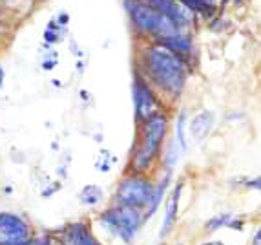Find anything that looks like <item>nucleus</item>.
<instances>
[{
  "instance_id": "nucleus-1",
  "label": "nucleus",
  "mask_w": 261,
  "mask_h": 245,
  "mask_svg": "<svg viewBox=\"0 0 261 245\" xmlns=\"http://www.w3.org/2000/svg\"><path fill=\"white\" fill-rule=\"evenodd\" d=\"M146 83L155 90L159 99L179 101L188 79V66L174 53H170L155 42L146 44L139 55V66L135 68Z\"/></svg>"
},
{
  "instance_id": "nucleus-2",
  "label": "nucleus",
  "mask_w": 261,
  "mask_h": 245,
  "mask_svg": "<svg viewBox=\"0 0 261 245\" xmlns=\"http://www.w3.org/2000/svg\"><path fill=\"white\" fill-rule=\"evenodd\" d=\"M168 132L170 115L165 110L157 112L150 119L137 125V137H135L134 149H132L126 172L150 176V172L155 170V166L161 163Z\"/></svg>"
},
{
  "instance_id": "nucleus-3",
  "label": "nucleus",
  "mask_w": 261,
  "mask_h": 245,
  "mask_svg": "<svg viewBox=\"0 0 261 245\" xmlns=\"http://www.w3.org/2000/svg\"><path fill=\"white\" fill-rule=\"evenodd\" d=\"M97 222H99L100 227L105 229L106 234H110L112 238H117L126 245L134 243L141 227L146 224L143 210L121 205H110L108 209H105L97 216Z\"/></svg>"
},
{
  "instance_id": "nucleus-4",
  "label": "nucleus",
  "mask_w": 261,
  "mask_h": 245,
  "mask_svg": "<svg viewBox=\"0 0 261 245\" xmlns=\"http://www.w3.org/2000/svg\"><path fill=\"white\" fill-rule=\"evenodd\" d=\"M122 4H124L128 18H130L137 35L146 37L152 42H155V40L177 31L165 18L159 17L144 0H122Z\"/></svg>"
},
{
  "instance_id": "nucleus-5",
  "label": "nucleus",
  "mask_w": 261,
  "mask_h": 245,
  "mask_svg": "<svg viewBox=\"0 0 261 245\" xmlns=\"http://www.w3.org/2000/svg\"><path fill=\"white\" fill-rule=\"evenodd\" d=\"M153 183L155 181L152 180V176L126 172L115 187L112 205L130 207V209H137L144 212L152 202Z\"/></svg>"
},
{
  "instance_id": "nucleus-6",
  "label": "nucleus",
  "mask_w": 261,
  "mask_h": 245,
  "mask_svg": "<svg viewBox=\"0 0 261 245\" xmlns=\"http://www.w3.org/2000/svg\"><path fill=\"white\" fill-rule=\"evenodd\" d=\"M132 93H134V110H135V122L141 125L153 114L163 110V101L155 93L152 86L146 83L143 75L135 70L134 84H132Z\"/></svg>"
},
{
  "instance_id": "nucleus-7",
  "label": "nucleus",
  "mask_w": 261,
  "mask_h": 245,
  "mask_svg": "<svg viewBox=\"0 0 261 245\" xmlns=\"http://www.w3.org/2000/svg\"><path fill=\"white\" fill-rule=\"evenodd\" d=\"M33 238V227L22 214L0 212V245H24Z\"/></svg>"
},
{
  "instance_id": "nucleus-8",
  "label": "nucleus",
  "mask_w": 261,
  "mask_h": 245,
  "mask_svg": "<svg viewBox=\"0 0 261 245\" xmlns=\"http://www.w3.org/2000/svg\"><path fill=\"white\" fill-rule=\"evenodd\" d=\"M144 2H146L159 17H163L168 24H172L177 31L190 30L192 24H194V17H196V15L190 13L187 8H183L177 0H144Z\"/></svg>"
},
{
  "instance_id": "nucleus-9",
  "label": "nucleus",
  "mask_w": 261,
  "mask_h": 245,
  "mask_svg": "<svg viewBox=\"0 0 261 245\" xmlns=\"http://www.w3.org/2000/svg\"><path fill=\"white\" fill-rule=\"evenodd\" d=\"M155 44L168 50L170 53H174L175 57L181 59L188 66V70H192V62H196V46H194V40L188 33L175 31L172 35H166L163 39L155 40Z\"/></svg>"
},
{
  "instance_id": "nucleus-10",
  "label": "nucleus",
  "mask_w": 261,
  "mask_h": 245,
  "mask_svg": "<svg viewBox=\"0 0 261 245\" xmlns=\"http://www.w3.org/2000/svg\"><path fill=\"white\" fill-rule=\"evenodd\" d=\"M53 236L61 245H102L93 236L92 227L86 222H71Z\"/></svg>"
},
{
  "instance_id": "nucleus-11",
  "label": "nucleus",
  "mask_w": 261,
  "mask_h": 245,
  "mask_svg": "<svg viewBox=\"0 0 261 245\" xmlns=\"http://www.w3.org/2000/svg\"><path fill=\"white\" fill-rule=\"evenodd\" d=\"M181 192H183V181H179L172 194L166 200V209H165V218L161 224V238H166L170 232L174 231L175 224H177L179 216V200H181Z\"/></svg>"
},
{
  "instance_id": "nucleus-12",
  "label": "nucleus",
  "mask_w": 261,
  "mask_h": 245,
  "mask_svg": "<svg viewBox=\"0 0 261 245\" xmlns=\"http://www.w3.org/2000/svg\"><path fill=\"white\" fill-rule=\"evenodd\" d=\"M212 127H214L212 112L203 110V112H199V114H196L190 119V122H188V132H190V136L194 137L197 143H201V141L210 134Z\"/></svg>"
},
{
  "instance_id": "nucleus-13",
  "label": "nucleus",
  "mask_w": 261,
  "mask_h": 245,
  "mask_svg": "<svg viewBox=\"0 0 261 245\" xmlns=\"http://www.w3.org/2000/svg\"><path fill=\"white\" fill-rule=\"evenodd\" d=\"M170 181H172V172H170V170H163V174H161V178H159V181H157V183H153L152 202H150L148 209L144 210V219H146V222H148V219L152 218V216L157 212V209L161 207L163 198H165L166 190H168Z\"/></svg>"
},
{
  "instance_id": "nucleus-14",
  "label": "nucleus",
  "mask_w": 261,
  "mask_h": 245,
  "mask_svg": "<svg viewBox=\"0 0 261 245\" xmlns=\"http://www.w3.org/2000/svg\"><path fill=\"white\" fill-rule=\"evenodd\" d=\"M179 4L187 8L190 13L203 15V17H212L216 11V0H177Z\"/></svg>"
},
{
  "instance_id": "nucleus-15",
  "label": "nucleus",
  "mask_w": 261,
  "mask_h": 245,
  "mask_svg": "<svg viewBox=\"0 0 261 245\" xmlns=\"http://www.w3.org/2000/svg\"><path fill=\"white\" fill-rule=\"evenodd\" d=\"M102 198H105V192H102V188L97 187V185H86L83 188V192H81V202L88 207H95L102 202Z\"/></svg>"
},
{
  "instance_id": "nucleus-16",
  "label": "nucleus",
  "mask_w": 261,
  "mask_h": 245,
  "mask_svg": "<svg viewBox=\"0 0 261 245\" xmlns=\"http://www.w3.org/2000/svg\"><path fill=\"white\" fill-rule=\"evenodd\" d=\"M174 130H175L174 139L181 144V149L187 150V114H179Z\"/></svg>"
},
{
  "instance_id": "nucleus-17",
  "label": "nucleus",
  "mask_w": 261,
  "mask_h": 245,
  "mask_svg": "<svg viewBox=\"0 0 261 245\" xmlns=\"http://www.w3.org/2000/svg\"><path fill=\"white\" fill-rule=\"evenodd\" d=\"M230 218H232V214H216V216H212V218H210L208 222L205 224V231L206 232L219 231L221 227H226V224L230 222Z\"/></svg>"
},
{
  "instance_id": "nucleus-18",
  "label": "nucleus",
  "mask_w": 261,
  "mask_h": 245,
  "mask_svg": "<svg viewBox=\"0 0 261 245\" xmlns=\"http://www.w3.org/2000/svg\"><path fill=\"white\" fill-rule=\"evenodd\" d=\"M24 245H61L53 234H33L30 241H26Z\"/></svg>"
},
{
  "instance_id": "nucleus-19",
  "label": "nucleus",
  "mask_w": 261,
  "mask_h": 245,
  "mask_svg": "<svg viewBox=\"0 0 261 245\" xmlns=\"http://www.w3.org/2000/svg\"><path fill=\"white\" fill-rule=\"evenodd\" d=\"M226 227H228V229H234V231H241V229H243V219H234V218H230V222L226 224Z\"/></svg>"
},
{
  "instance_id": "nucleus-20",
  "label": "nucleus",
  "mask_w": 261,
  "mask_h": 245,
  "mask_svg": "<svg viewBox=\"0 0 261 245\" xmlns=\"http://www.w3.org/2000/svg\"><path fill=\"white\" fill-rule=\"evenodd\" d=\"M259 236H261V232H259V229H257V231L254 232V240H252V245H261V243H259Z\"/></svg>"
},
{
  "instance_id": "nucleus-21",
  "label": "nucleus",
  "mask_w": 261,
  "mask_h": 245,
  "mask_svg": "<svg viewBox=\"0 0 261 245\" xmlns=\"http://www.w3.org/2000/svg\"><path fill=\"white\" fill-rule=\"evenodd\" d=\"M201 245H225L223 241H218V240H212V241H205V243H201Z\"/></svg>"
},
{
  "instance_id": "nucleus-22",
  "label": "nucleus",
  "mask_w": 261,
  "mask_h": 245,
  "mask_svg": "<svg viewBox=\"0 0 261 245\" xmlns=\"http://www.w3.org/2000/svg\"><path fill=\"white\" fill-rule=\"evenodd\" d=\"M2 84H4V68L0 64V88H2Z\"/></svg>"
},
{
  "instance_id": "nucleus-23",
  "label": "nucleus",
  "mask_w": 261,
  "mask_h": 245,
  "mask_svg": "<svg viewBox=\"0 0 261 245\" xmlns=\"http://www.w3.org/2000/svg\"><path fill=\"white\" fill-rule=\"evenodd\" d=\"M0 2H8V0H0Z\"/></svg>"
},
{
  "instance_id": "nucleus-24",
  "label": "nucleus",
  "mask_w": 261,
  "mask_h": 245,
  "mask_svg": "<svg viewBox=\"0 0 261 245\" xmlns=\"http://www.w3.org/2000/svg\"><path fill=\"white\" fill-rule=\"evenodd\" d=\"M159 245H163V243H159Z\"/></svg>"
}]
</instances>
